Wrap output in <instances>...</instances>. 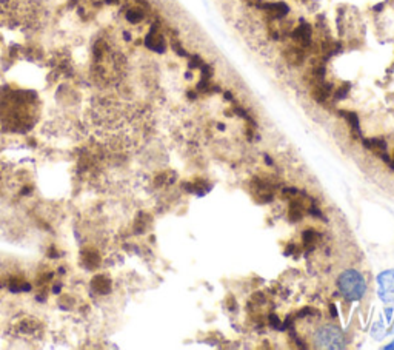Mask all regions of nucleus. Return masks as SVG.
I'll return each mask as SVG.
<instances>
[{"instance_id":"f257e3e1","label":"nucleus","mask_w":394,"mask_h":350,"mask_svg":"<svg viewBox=\"0 0 394 350\" xmlns=\"http://www.w3.org/2000/svg\"><path fill=\"white\" fill-rule=\"evenodd\" d=\"M339 287H340L342 293L345 296H348L349 299H359L365 292V282H363L362 276L354 270L345 272L340 276Z\"/></svg>"},{"instance_id":"f03ea898","label":"nucleus","mask_w":394,"mask_h":350,"mask_svg":"<svg viewBox=\"0 0 394 350\" xmlns=\"http://www.w3.org/2000/svg\"><path fill=\"white\" fill-rule=\"evenodd\" d=\"M259 10H262L269 20H280L289 13V7L285 2H262L257 5Z\"/></svg>"},{"instance_id":"7ed1b4c3","label":"nucleus","mask_w":394,"mask_h":350,"mask_svg":"<svg viewBox=\"0 0 394 350\" xmlns=\"http://www.w3.org/2000/svg\"><path fill=\"white\" fill-rule=\"evenodd\" d=\"M311 36H313V28H311V25L306 22H302L291 33V39L294 40V44L305 50L311 47Z\"/></svg>"},{"instance_id":"20e7f679","label":"nucleus","mask_w":394,"mask_h":350,"mask_svg":"<svg viewBox=\"0 0 394 350\" xmlns=\"http://www.w3.org/2000/svg\"><path fill=\"white\" fill-rule=\"evenodd\" d=\"M283 59L286 60L288 65L300 67L306 59V50L299 45H291L283 51Z\"/></svg>"},{"instance_id":"39448f33","label":"nucleus","mask_w":394,"mask_h":350,"mask_svg":"<svg viewBox=\"0 0 394 350\" xmlns=\"http://www.w3.org/2000/svg\"><path fill=\"white\" fill-rule=\"evenodd\" d=\"M331 93H333V85H331L329 82H325V80L314 84L313 90H311V96H313V99L316 102H319V104L326 102V99L331 96Z\"/></svg>"},{"instance_id":"423d86ee","label":"nucleus","mask_w":394,"mask_h":350,"mask_svg":"<svg viewBox=\"0 0 394 350\" xmlns=\"http://www.w3.org/2000/svg\"><path fill=\"white\" fill-rule=\"evenodd\" d=\"M319 339L322 342H325V345H328V347H333L331 342H334V347H337L339 342H342V333L339 332V328L328 327V328H323V330L319 333Z\"/></svg>"},{"instance_id":"0eeeda50","label":"nucleus","mask_w":394,"mask_h":350,"mask_svg":"<svg viewBox=\"0 0 394 350\" xmlns=\"http://www.w3.org/2000/svg\"><path fill=\"white\" fill-rule=\"evenodd\" d=\"M363 143H365V147L372 150L376 154H379L385 162H389V157L386 156V143L382 140V139H363Z\"/></svg>"},{"instance_id":"6e6552de","label":"nucleus","mask_w":394,"mask_h":350,"mask_svg":"<svg viewBox=\"0 0 394 350\" xmlns=\"http://www.w3.org/2000/svg\"><path fill=\"white\" fill-rule=\"evenodd\" d=\"M145 44H147V47H148L150 50H154V51H157V53H162V51L165 50V42H163L162 36L157 34L156 28L151 30V33L148 34L147 40H145Z\"/></svg>"},{"instance_id":"1a4fd4ad","label":"nucleus","mask_w":394,"mask_h":350,"mask_svg":"<svg viewBox=\"0 0 394 350\" xmlns=\"http://www.w3.org/2000/svg\"><path fill=\"white\" fill-rule=\"evenodd\" d=\"M91 285H93V290L94 292H97V293H100V295H107V293H110V290H111V281L108 279V278H105V276H96L94 279H93V282H91Z\"/></svg>"},{"instance_id":"9d476101","label":"nucleus","mask_w":394,"mask_h":350,"mask_svg":"<svg viewBox=\"0 0 394 350\" xmlns=\"http://www.w3.org/2000/svg\"><path fill=\"white\" fill-rule=\"evenodd\" d=\"M339 114L346 119L351 130L354 131V134H359V119H357V114L352 113V111H345V110H340Z\"/></svg>"},{"instance_id":"9b49d317","label":"nucleus","mask_w":394,"mask_h":350,"mask_svg":"<svg viewBox=\"0 0 394 350\" xmlns=\"http://www.w3.org/2000/svg\"><path fill=\"white\" fill-rule=\"evenodd\" d=\"M84 261H85V264L90 267V269L93 270V269H96V267L100 264V256H99V253H97L96 250H88V252L85 253V256H84Z\"/></svg>"},{"instance_id":"f8f14e48","label":"nucleus","mask_w":394,"mask_h":350,"mask_svg":"<svg viewBox=\"0 0 394 350\" xmlns=\"http://www.w3.org/2000/svg\"><path fill=\"white\" fill-rule=\"evenodd\" d=\"M317 239H320V235L316 233V232H313V230H306V232L303 233V244H305L306 247L316 244Z\"/></svg>"},{"instance_id":"ddd939ff","label":"nucleus","mask_w":394,"mask_h":350,"mask_svg":"<svg viewBox=\"0 0 394 350\" xmlns=\"http://www.w3.org/2000/svg\"><path fill=\"white\" fill-rule=\"evenodd\" d=\"M127 19L130 20V22L136 24V22H140V20L143 19V13L142 11H130L127 14Z\"/></svg>"},{"instance_id":"4468645a","label":"nucleus","mask_w":394,"mask_h":350,"mask_svg":"<svg viewBox=\"0 0 394 350\" xmlns=\"http://www.w3.org/2000/svg\"><path fill=\"white\" fill-rule=\"evenodd\" d=\"M200 68H202V79H205V80H210V79H211V76H213V67H210V65L203 64Z\"/></svg>"},{"instance_id":"2eb2a0df","label":"nucleus","mask_w":394,"mask_h":350,"mask_svg":"<svg viewBox=\"0 0 394 350\" xmlns=\"http://www.w3.org/2000/svg\"><path fill=\"white\" fill-rule=\"evenodd\" d=\"M348 91H349V85L348 84H345V85H342L337 91H336V100H342L343 97H346V94H348Z\"/></svg>"},{"instance_id":"dca6fc26","label":"nucleus","mask_w":394,"mask_h":350,"mask_svg":"<svg viewBox=\"0 0 394 350\" xmlns=\"http://www.w3.org/2000/svg\"><path fill=\"white\" fill-rule=\"evenodd\" d=\"M203 65V60L199 56H191L190 57V68H200Z\"/></svg>"},{"instance_id":"f3484780","label":"nucleus","mask_w":394,"mask_h":350,"mask_svg":"<svg viewBox=\"0 0 394 350\" xmlns=\"http://www.w3.org/2000/svg\"><path fill=\"white\" fill-rule=\"evenodd\" d=\"M251 301H253V302H256V304H263V302H265V296H263V293L257 292V293H254V295H253Z\"/></svg>"},{"instance_id":"a211bd4d","label":"nucleus","mask_w":394,"mask_h":350,"mask_svg":"<svg viewBox=\"0 0 394 350\" xmlns=\"http://www.w3.org/2000/svg\"><path fill=\"white\" fill-rule=\"evenodd\" d=\"M269 324H271V327H274V328H277L279 325H280V321H279V318L277 316H274V315H271L269 316Z\"/></svg>"},{"instance_id":"6ab92c4d","label":"nucleus","mask_w":394,"mask_h":350,"mask_svg":"<svg viewBox=\"0 0 394 350\" xmlns=\"http://www.w3.org/2000/svg\"><path fill=\"white\" fill-rule=\"evenodd\" d=\"M226 301H230V305H228V307H230V308H231V310H234V308H236V301H234V298H233V296L230 295V296H228V298H226Z\"/></svg>"},{"instance_id":"aec40b11","label":"nucleus","mask_w":394,"mask_h":350,"mask_svg":"<svg viewBox=\"0 0 394 350\" xmlns=\"http://www.w3.org/2000/svg\"><path fill=\"white\" fill-rule=\"evenodd\" d=\"M243 2H246L248 5H251V7H256V8H257V5L260 4V0H243Z\"/></svg>"}]
</instances>
